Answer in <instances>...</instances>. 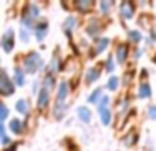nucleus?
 <instances>
[{"instance_id":"obj_1","label":"nucleus","mask_w":156,"mask_h":151,"mask_svg":"<svg viewBox=\"0 0 156 151\" xmlns=\"http://www.w3.org/2000/svg\"><path fill=\"white\" fill-rule=\"evenodd\" d=\"M40 65H41V59H40V57H38V54H36V52L30 54L29 57L25 59V69H26V72H29V73H34Z\"/></svg>"},{"instance_id":"obj_2","label":"nucleus","mask_w":156,"mask_h":151,"mask_svg":"<svg viewBox=\"0 0 156 151\" xmlns=\"http://www.w3.org/2000/svg\"><path fill=\"white\" fill-rule=\"evenodd\" d=\"M0 91H2V95H4V96L14 94V87L4 72H2V77H0Z\"/></svg>"},{"instance_id":"obj_3","label":"nucleus","mask_w":156,"mask_h":151,"mask_svg":"<svg viewBox=\"0 0 156 151\" xmlns=\"http://www.w3.org/2000/svg\"><path fill=\"white\" fill-rule=\"evenodd\" d=\"M2 46L4 48L5 52H10L14 47V33L12 30H8L5 32V35L2 37Z\"/></svg>"},{"instance_id":"obj_4","label":"nucleus","mask_w":156,"mask_h":151,"mask_svg":"<svg viewBox=\"0 0 156 151\" xmlns=\"http://www.w3.org/2000/svg\"><path fill=\"white\" fill-rule=\"evenodd\" d=\"M121 13L125 18H132L133 15V6L130 2H125L121 4Z\"/></svg>"},{"instance_id":"obj_5","label":"nucleus","mask_w":156,"mask_h":151,"mask_svg":"<svg viewBox=\"0 0 156 151\" xmlns=\"http://www.w3.org/2000/svg\"><path fill=\"white\" fill-rule=\"evenodd\" d=\"M48 89L47 88H43L40 92V96H38V107L40 109H44L47 105H48Z\"/></svg>"},{"instance_id":"obj_6","label":"nucleus","mask_w":156,"mask_h":151,"mask_svg":"<svg viewBox=\"0 0 156 151\" xmlns=\"http://www.w3.org/2000/svg\"><path fill=\"white\" fill-rule=\"evenodd\" d=\"M99 114L101 117V121L104 125L110 124V120H111V113H110V109L108 107H99Z\"/></svg>"},{"instance_id":"obj_7","label":"nucleus","mask_w":156,"mask_h":151,"mask_svg":"<svg viewBox=\"0 0 156 151\" xmlns=\"http://www.w3.org/2000/svg\"><path fill=\"white\" fill-rule=\"evenodd\" d=\"M99 76H100V72L97 70V69H89L88 70V73H86V83L88 84H90V83H93V81H96L97 78H99Z\"/></svg>"},{"instance_id":"obj_8","label":"nucleus","mask_w":156,"mask_h":151,"mask_svg":"<svg viewBox=\"0 0 156 151\" xmlns=\"http://www.w3.org/2000/svg\"><path fill=\"white\" fill-rule=\"evenodd\" d=\"M116 55H118V61L119 62H125V59H126V55H127V47L125 46V44H121V46L118 47V50H116Z\"/></svg>"},{"instance_id":"obj_9","label":"nucleus","mask_w":156,"mask_h":151,"mask_svg":"<svg viewBox=\"0 0 156 151\" xmlns=\"http://www.w3.org/2000/svg\"><path fill=\"white\" fill-rule=\"evenodd\" d=\"M66 95H67V84L63 81V83L60 84L59 92H58V103H62L63 100L66 99Z\"/></svg>"},{"instance_id":"obj_10","label":"nucleus","mask_w":156,"mask_h":151,"mask_svg":"<svg viewBox=\"0 0 156 151\" xmlns=\"http://www.w3.org/2000/svg\"><path fill=\"white\" fill-rule=\"evenodd\" d=\"M78 116L81 117V120H82L83 122L90 121V111H89L86 107H80L78 109Z\"/></svg>"},{"instance_id":"obj_11","label":"nucleus","mask_w":156,"mask_h":151,"mask_svg":"<svg viewBox=\"0 0 156 151\" xmlns=\"http://www.w3.org/2000/svg\"><path fill=\"white\" fill-rule=\"evenodd\" d=\"M16 110H18L19 113H22V114H26L27 110H29V103H27L26 100H23V99L18 100V102H16Z\"/></svg>"},{"instance_id":"obj_12","label":"nucleus","mask_w":156,"mask_h":151,"mask_svg":"<svg viewBox=\"0 0 156 151\" xmlns=\"http://www.w3.org/2000/svg\"><path fill=\"white\" fill-rule=\"evenodd\" d=\"M45 28H47L45 22H43V24L38 25L37 30H36V37H37V40H43L44 39V36H45Z\"/></svg>"},{"instance_id":"obj_13","label":"nucleus","mask_w":156,"mask_h":151,"mask_svg":"<svg viewBox=\"0 0 156 151\" xmlns=\"http://www.w3.org/2000/svg\"><path fill=\"white\" fill-rule=\"evenodd\" d=\"M26 14L30 17V18L34 19L36 17H37L38 14H40V11H38V7H37L36 4H30V6H29V8H27V13H26Z\"/></svg>"},{"instance_id":"obj_14","label":"nucleus","mask_w":156,"mask_h":151,"mask_svg":"<svg viewBox=\"0 0 156 151\" xmlns=\"http://www.w3.org/2000/svg\"><path fill=\"white\" fill-rule=\"evenodd\" d=\"M21 122L18 121V120H12V121L10 122V129L14 133H16V135H18V133H21Z\"/></svg>"},{"instance_id":"obj_15","label":"nucleus","mask_w":156,"mask_h":151,"mask_svg":"<svg viewBox=\"0 0 156 151\" xmlns=\"http://www.w3.org/2000/svg\"><path fill=\"white\" fill-rule=\"evenodd\" d=\"M140 96L141 98H148L151 96V88H149L148 84H143L140 87Z\"/></svg>"},{"instance_id":"obj_16","label":"nucleus","mask_w":156,"mask_h":151,"mask_svg":"<svg viewBox=\"0 0 156 151\" xmlns=\"http://www.w3.org/2000/svg\"><path fill=\"white\" fill-rule=\"evenodd\" d=\"M99 25H97V22L96 21H92L90 24H89V26H88V33L90 36H94L96 33H99Z\"/></svg>"},{"instance_id":"obj_17","label":"nucleus","mask_w":156,"mask_h":151,"mask_svg":"<svg viewBox=\"0 0 156 151\" xmlns=\"http://www.w3.org/2000/svg\"><path fill=\"white\" fill-rule=\"evenodd\" d=\"M15 80H16V84L18 85H22L25 83V78H23V73H22V69L16 68L15 69Z\"/></svg>"},{"instance_id":"obj_18","label":"nucleus","mask_w":156,"mask_h":151,"mask_svg":"<svg viewBox=\"0 0 156 151\" xmlns=\"http://www.w3.org/2000/svg\"><path fill=\"white\" fill-rule=\"evenodd\" d=\"M65 106H62V103H58L56 106H55V111H54V116L56 117V118H62V114L65 113Z\"/></svg>"},{"instance_id":"obj_19","label":"nucleus","mask_w":156,"mask_h":151,"mask_svg":"<svg viewBox=\"0 0 156 151\" xmlns=\"http://www.w3.org/2000/svg\"><path fill=\"white\" fill-rule=\"evenodd\" d=\"M108 43H110V40L108 39H101V40L97 43V47H96V52H101L103 50H105V47L108 46Z\"/></svg>"},{"instance_id":"obj_20","label":"nucleus","mask_w":156,"mask_h":151,"mask_svg":"<svg viewBox=\"0 0 156 151\" xmlns=\"http://www.w3.org/2000/svg\"><path fill=\"white\" fill-rule=\"evenodd\" d=\"M107 87H108V89H111V91L116 89V87H118V77H111L110 80H108Z\"/></svg>"},{"instance_id":"obj_21","label":"nucleus","mask_w":156,"mask_h":151,"mask_svg":"<svg viewBox=\"0 0 156 151\" xmlns=\"http://www.w3.org/2000/svg\"><path fill=\"white\" fill-rule=\"evenodd\" d=\"M89 6H90V3L89 2H77V7L80 8L81 13H85V11L88 10Z\"/></svg>"},{"instance_id":"obj_22","label":"nucleus","mask_w":156,"mask_h":151,"mask_svg":"<svg viewBox=\"0 0 156 151\" xmlns=\"http://www.w3.org/2000/svg\"><path fill=\"white\" fill-rule=\"evenodd\" d=\"M100 94H101V89H96V91L93 92V94L89 96V102H92V103H96L97 102V99H99V96H100Z\"/></svg>"},{"instance_id":"obj_23","label":"nucleus","mask_w":156,"mask_h":151,"mask_svg":"<svg viewBox=\"0 0 156 151\" xmlns=\"http://www.w3.org/2000/svg\"><path fill=\"white\" fill-rule=\"evenodd\" d=\"M73 26H74V18H71V17H70V18L66 21V24H65V29H66V32H67L69 35H70V29Z\"/></svg>"},{"instance_id":"obj_24","label":"nucleus","mask_w":156,"mask_h":151,"mask_svg":"<svg viewBox=\"0 0 156 151\" xmlns=\"http://www.w3.org/2000/svg\"><path fill=\"white\" fill-rule=\"evenodd\" d=\"M129 37H130V40H133V41H140L141 40V35L138 32H136V30H133V32L129 33Z\"/></svg>"},{"instance_id":"obj_25","label":"nucleus","mask_w":156,"mask_h":151,"mask_svg":"<svg viewBox=\"0 0 156 151\" xmlns=\"http://www.w3.org/2000/svg\"><path fill=\"white\" fill-rule=\"evenodd\" d=\"M54 84H55V78L52 77V76L48 74V76L45 77V88H51Z\"/></svg>"},{"instance_id":"obj_26","label":"nucleus","mask_w":156,"mask_h":151,"mask_svg":"<svg viewBox=\"0 0 156 151\" xmlns=\"http://www.w3.org/2000/svg\"><path fill=\"white\" fill-rule=\"evenodd\" d=\"M100 6H101V11H103V13L107 14L108 10H110V7H111V3L110 2H101V3H100Z\"/></svg>"},{"instance_id":"obj_27","label":"nucleus","mask_w":156,"mask_h":151,"mask_svg":"<svg viewBox=\"0 0 156 151\" xmlns=\"http://www.w3.org/2000/svg\"><path fill=\"white\" fill-rule=\"evenodd\" d=\"M0 111H2V116H0V121H4L5 117H7V114H8L7 107H5L4 105H2V107H0Z\"/></svg>"},{"instance_id":"obj_28","label":"nucleus","mask_w":156,"mask_h":151,"mask_svg":"<svg viewBox=\"0 0 156 151\" xmlns=\"http://www.w3.org/2000/svg\"><path fill=\"white\" fill-rule=\"evenodd\" d=\"M108 102H110V99H108L107 96H103L101 100H100V103H99V107H107Z\"/></svg>"},{"instance_id":"obj_29","label":"nucleus","mask_w":156,"mask_h":151,"mask_svg":"<svg viewBox=\"0 0 156 151\" xmlns=\"http://www.w3.org/2000/svg\"><path fill=\"white\" fill-rule=\"evenodd\" d=\"M114 69V63H112V58H108V61H107V70L108 72H111Z\"/></svg>"},{"instance_id":"obj_30","label":"nucleus","mask_w":156,"mask_h":151,"mask_svg":"<svg viewBox=\"0 0 156 151\" xmlns=\"http://www.w3.org/2000/svg\"><path fill=\"white\" fill-rule=\"evenodd\" d=\"M21 39H22L23 41H27V40H29V35H27L26 30H21Z\"/></svg>"},{"instance_id":"obj_31","label":"nucleus","mask_w":156,"mask_h":151,"mask_svg":"<svg viewBox=\"0 0 156 151\" xmlns=\"http://www.w3.org/2000/svg\"><path fill=\"white\" fill-rule=\"evenodd\" d=\"M149 117H151V118H156V107H151V109H149Z\"/></svg>"}]
</instances>
